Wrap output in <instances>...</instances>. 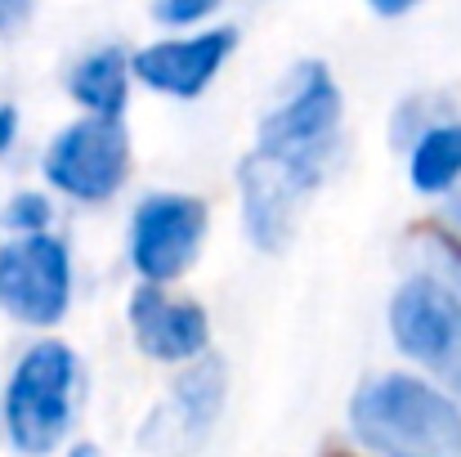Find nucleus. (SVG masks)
<instances>
[{"label": "nucleus", "mask_w": 461, "mask_h": 457, "mask_svg": "<svg viewBox=\"0 0 461 457\" xmlns=\"http://www.w3.org/2000/svg\"><path fill=\"white\" fill-rule=\"evenodd\" d=\"M349 426L376 457H461V408L408 372H385L358 386Z\"/></svg>", "instance_id": "nucleus-1"}, {"label": "nucleus", "mask_w": 461, "mask_h": 457, "mask_svg": "<svg viewBox=\"0 0 461 457\" xmlns=\"http://www.w3.org/2000/svg\"><path fill=\"white\" fill-rule=\"evenodd\" d=\"M439 265L408 279L390 301L394 345L435 368L461 395V247L439 242Z\"/></svg>", "instance_id": "nucleus-2"}, {"label": "nucleus", "mask_w": 461, "mask_h": 457, "mask_svg": "<svg viewBox=\"0 0 461 457\" xmlns=\"http://www.w3.org/2000/svg\"><path fill=\"white\" fill-rule=\"evenodd\" d=\"M72 390H77V354L63 341L32 345L5 390V431L14 449L41 457L50 453L72 426Z\"/></svg>", "instance_id": "nucleus-3"}, {"label": "nucleus", "mask_w": 461, "mask_h": 457, "mask_svg": "<svg viewBox=\"0 0 461 457\" xmlns=\"http://www.w3.org/2000/svg\"><path fill=\"white\" fill-rule=\"evenodd\" d=\"M336 131H340V90L322 63H305V68H296L287 99L265 113L256 149L287 157L313 175H322L331 161V149H336Z\"/></svg>", "instance_id": "nucleus-4"}, {"label": "nucleus", "mask_w": 461, "mask_h": 457, "mask_svg": "<svg viewBox=\"0 0 461 457\" xmlns=\"http://www.w3.org/2000/svg\"><path fill=\"white\" fill-rule=\"evenodd\" d=\"M131 166V135L122 117H81L45 152V179L81 202H104L122 188Z\"/></svg>", "instance_id": "nucleus-5"}, {"label": "nucleus", "mask_w": 461, "mask_h": 457, "mask_svg": "<svg viewBox=\"0 0 461 457\" xmlns=\"http://www.w3.org/2000/svg\"><path fill=\"white\" fill-rule=\"evenodd\" d=\"M72 297L68 247L45 233H23L0 247V309L27 327H50L63 318Z\"/></svg>", "instance_id": "nucleus-6"}, {"label": "nucleus", "mask_w": 461, "mask_h": 457, "mask_svg": "<svg viewBox=\"0 0 461 457\" xmlns=\"http://www.w3.org/2000/svg\"><path fill=\"white\" fill-rule=\"evenodd\" d=\"M238 179H242V215H247L251 242L260 251H283L287 238L296 233V215H301L305 197L318 188L322 175H313L287 157L256 149L242 161Z\"/></svg>", "instance_id": "nucleus-7"}, {"label": "nucleus", "mask_w": 461, "mask_h": 457, "mask_svg": "<svg viewBox=\"0 0 461 457\" xmlns=\"http://www.w3.org/2000/svg\"><path fill=\"white\" fill-rule=\"evenodd\" d=\"M206 233V202L188 193H153L135 211V233H131V260L149 283H170L179 279L197 242Z\"/></svg>", "instance_id": "nucleus-8"}, {"label": "nucleus", "mask_w": 461, "mask_h": 457, "mask_svg": "<svg viewBox=\"0 0 461 457\" xmlns=\"http://www.w3.org/2000/svg\"><path fill=\"white\" fill-rule=\"evenodd\" d=\"M224 408V363L215 354H202L188 363V372L175 381L170 399L157 408L144 426V444L157 453L175 457V453H193L206 431L215 426Z\"/></svg>", "instance_id": "nucleus-9"}, {"label": "nucleus", "mask_w": 461, "mask_h": 457, "mask_svg": "<svg viewBox=\"0 0 461 457\" xmlns=\"http://www.w3.org/2000/svg\"><path fill=\"white\" fill-rule=\"evenodd\" d=\"M131 332H135L140 350L161 363H193L206 354V341H211L206 309L197 301L166 297L157 283L131 297Z\"/></svg>", "instance_id": "nucleus-10"}, {"label": "nucleus", "mask_w": 461, "mask_h": 457, "mask_svg": "<svg viewBox=\"0 0 461 457\" xmlns=\"http://www.w3.org/2000/svg\"><path fill=\"white\" fill-rule=\"evenodd\" d=\"M238 45V32L233 27H215V32H202V36H188V41H161L149 45L131 59L135 77L149 81L161 95H175V99H193L211 86V77L220 72V63L233 54Z\"/></svg>", "instance_id": "nucleus-11"}, {"label": "nucleus", "mask_w": 461, "mask_h": 457, "mask_svg": "<svg viewBox=\"0 0 461 457\" xmlns=\"http://www.w3.org/2000/svg\"><path fill=\"white\" fill-rule=\"evenodd\" d=\"M131 59L117 45L95 50L90 59H81L68 77V90L81 108H90L95 117H122L126 108V81H131Z\"/></svg>", "instance_id": "nucleus-12"}, {"label": "nucleus", "mask_w": 461, "mask_h": 457, "mask_svg": "<svg viewBox=\"0 0 461 457\" xmlns=\"http://www.w3.org/2000/svg\"><path fill=\"white\" fill-rule=\"evenodd\" d=\"M461 184V122L430 126L412 149V188L417 193H453Z\"/></svg>", "instance_id": "nucleus-13"}, {"label": "nucleus", "mask_w": 461, "mask_h": 457, "mask_svg": "<svg viewBox=\"0 0 461 457\" xmlns=\"http://www.w3.org/2000/svg\"><path fill=\"white\" fill-rule=\"evenodd\" d=\"M50 215H54V211H50V202H45L41 193H18V197L5 206L0 220H5L9 229H23V233H45Z\"/></svg>", "instance_id": "nucleus-14"}, {"label": "nucleus", "mask_w": 461, "mask_h": 457, "mask_svg": "<svg viewBox=\"0 0 461 457\" xmlns=\"http://www.w3.org/2000/svg\"><path fill=\"white\" fill-rule=\"evenodd\" d=\"M215 5H220V0H157L153 18L157 23H166V27H188V23L215 14Z\"/></svg>", "instance_id": "nucleus-15"}, {"label": "nucleus", "mask_w": 461, "mask_h": 457, "mask_svg": "<svg viewBox=\"0 0 461 457\" xmlns=\"http://www.w3.org/2000/svg\"><path fill=\"white\" fill-rule=\"evenodd\" d=\"M36 0H0V36H14L27 18H32Z\"/></svg>", "instance_id": "nucleus-16"}, {"label": "nucleus", "mask_w": 461, "mask_h": 457, "mask_svg": "<svg viewBox=\"0 0 461 457\" xmlns=\"http://www.w3.org/2000/svg\"><path fill=\"white\" fill-rule=\"evenodd\" d=\"M14 135H18V108L14 104H0V157L9 152Z\"/></svg>", "instance_id": "nucleus-17"}, {"label": "nucleus", "mask_w": 461, "mask_h": 457, "mask_svg": "<svg viewBox=\"0 0 461 457\" xmlns=\"http://www.w3.org/2000/svg\"><path fill=\"white\" fill-rule=\"evenodd\" d=\"M376 14H385V18H399V14H408V9H417L421 0H367Z\"/></svg>", "instance_id": "nucleus-18"}, {"label": "nucleus", "mask_w": 461, "mask_h": 457, "mask_svg": "<svg viewBox=\"0 0 461 457\" xmlns=\"http://www.w3.org/2000/svg\"><path fill=\"white\" fill-rule=\"evenodd\" d=\"M448 220L461 229V188H453V197H448Z\"/></svg>", "instance_id": "nucleus-19"}, {"label": "nucleus", "mask_w": 461, "mask_h": 457, "mask_svg": "<svg viewBox=\"0 0 461 457\" xmlns=\"http://www.w3.org/2000/svg\"><path fill=\"white\" fill-rule=\"evenodd\" d=\"M68 457H99V449H95V444H81V449H72Z\"/></svg>", "instance_id": "nucleus-20"}, {"label": "nucleus", "mask_w": 461, "mask_h": 457, "mask_svg": "<svg viewBox=\"0 0 461 457\" xmlns=\"http://www.w3.org/2000/svg\"><path fill=\"white\" fill-rule=\"evenodd\" d=\"M327 457H345V453H327Z\"/></svg>", "instance_id": "nucleus-21"}]
</instances>
